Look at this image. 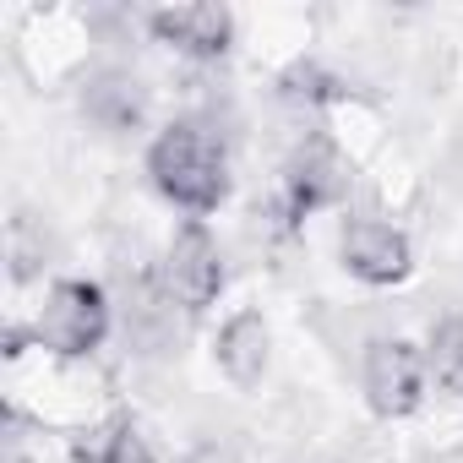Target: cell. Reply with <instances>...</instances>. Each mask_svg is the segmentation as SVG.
<instances>
[{"instance_id":"6","label":"cell","mask_w":463,"mask_h":463,"mask_svg":"<svg viewBox=\"0 0 463 463\" xmlns=\"http://www.w3.org/2000/svg\"><path fill=\"white\" fill-rule=\"evenodd\" d=\"M425 354L409 338H371L365 360H360V382H365V403L382 420H403L420 409L425 398Z\"/></svg>"},{"instance_id":"9","label":"cell","mask_w":463,"mask_h":463,"mask_svg":"<svg viewBox=\"0 0 463 463\" xmlns=\"http://www.w3.org/2000/svg\"><path fill=\"white\" fill-rule=\"evenodd\" d=\"M88 120H99L104 131H137L147 120V88L131 71H99L82 93Z\"/></svg>"},{"instance_id":"2","label":"cell","mask_w":463,"mask_h":463,"mask_svg":"<svg viewBox=\"0 0 463 463\" xmlns=\"http://www.w3.org/2000/svg\"><path fill=\"white\" fill-rule=\"evenodd\" d=\"M104 338H109V295L88 279H55L33 317V344L61 360H82Z\"/></svg>"},{"instance_id":"8","label":"cell","mask_w":463,"mask_h":463,"mask_svg":"<svg viewBox=\"0 0 463 463\" xmlns=\"http://www.w3.org/2000/svg\"><path fill=\"white\" fill-rule=\"evenodd\" d=\"M268 360H273V338H268L262 311H251V306H246V311H235V317L218 327V338H213V365L223 371V382H229V387H241V392L262 387Z\"/></svg>"},{"instance_id":"1","label":"cell","mask_w":463,"mask_h":463,"mask_svg":"<svg viewBox=\"0 0 463 463\" xmlns=\"http://www.w3.org/2000/svg\"><path fill=\"white\" fill-rule=\"evenodd\" d=\"M153 191L185 218H207L229 202V153L207 120H169L147 142Z\"/></svg>"},{"instance_id":"11","label":"cell","mask_w":463,"mask_h":463,"mask_svg":"<svg viewBox=\"0 0 463 463\" xmlns=\"http://www.w3.org/2000/svg\"><path fill=\"white\" fill-rule=\"evenodd\" d=\"M77 463H158V458H153V447L142 441V430L131 420H115V425L93 430V447L77 441Z\"/></svg>"},{"instance_id":"3","label":"cell","mask_w":463,"mask_h":463,"mask_svg":"<svg viewBox=\"0 0 463 463\" xmlns=\"http://www.w3.org/2000/svg\"><path fill=\"white\" fill-rule=\"evenodd\" d=\"M158 284L185 317H202L223 295V251H218L213 229L202 218L175 223V235L164 246V262H158Z\"/></svg>"},{"instance_id":"4","label":"cell","mask_w":463,"mask_h":463,"mask_svg":"<svg viewBox=\"0 0 463 463\" xmlns=\"http://www.w3.org/2000/svg\"><path fill=\"white\" fill-rule=\"evenodd\" d=\"M349 185H354L349 158L333 147V137L311 131V137L295 142V153H289V164H284L279 213H284V223H300V218H311V213H322V207H338V202L349 196Z\"/></svg>"},{"instance_id":"5","label":"cell","mask_w":463,"mask_h":463,"mask_svg":"<svg viewBox=\"0 0 463 463\" xmlns=\"http://www.w3.org/2000/svg\"><path fill=\"white\" fill-rule=\"evenodd\" d=\"M338 262L349 279H360L371 289H392L414 273V246L398 223L360 213V218H344V229H338Z\"/></svg>"},{"instance_id":"10","label":"cell","mask_w":463,"mask_h":463,"mask_svg":"<svg viewBox=\"0 0 463 463\" xmlns=\"http://www.w3.org/2000/svg\"><path fill=\"white\" fill-rule=\"evenodd\" d=\"M425 371L441 392L463 398V317H441L425 344Z\"/></svg>"},{"instance_id":"7","label":"cell","mask_w":463,"mask_h":463,"mask_svg":"<svg viewBox=\"0 0 463 463\" xmlns=\"http://www.w3.org/2000/svg\"><path fill=\"white\" fill-rule=\"evenodd\" d=\"M147 33L185 61H223L235 44V17L229 6H164L147 12Z\"/></svg>"}]
</instances>
